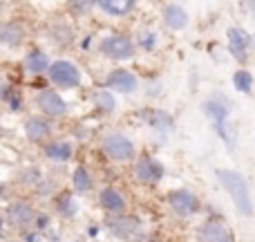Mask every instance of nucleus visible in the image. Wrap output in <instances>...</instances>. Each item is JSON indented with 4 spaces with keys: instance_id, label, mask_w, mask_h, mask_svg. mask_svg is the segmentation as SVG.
<instances>
[{
    "instance_id": "obj_5",
    "label": "nucleus",
    "mask_w": 255,
    "mask_h": 242,
    "mask_svg": "<svg viewBox=\"0 0 255 242\" xmlns=\"http://www.w3.org/2000/svg\"><path fill=\"white\" fill-rule=\"evenodd\" d=\"M168 202H170V209L177 213V216L186 218V216H193L195 211L199 209V202L197 198H195L190 191H172L170 195H168Z\"/></svg>"
},
{
    "instance_id": "obj_29",
    "label": "nucleus",
    "mask_w": 255,
    "mask_h": 242,
    "mask_svg": "<svg viewBox=\"0 0 255 242\" xmlns=\"http://www.w3.org/2000/svg\"><path fill=\"white\" fill-rule=\"evenodd\" d=\"M4 195V184H0V198Z\"/></svg>"
},
{
    "instance_id": "obj_1",
    "label": "nucleus",
    "mask_w": 255,
    "mask_h": 242,
    "mask_svg": "<svg viewBox=\"0 0 255 242\" xmlns=\"http://www.w3.org/2000/svg\"><path fill=\"white\" fill-rule=\"evenodd\" d=\"M217 180L222 182L229 195L233 198L235 209L242 216H253V202H251V193H249L247 180L240 175L238 171H217Z\"/></svg>"
},
{
    "instance_id": "obj_30",
    "label": "nucleus",
    "mask_w": 255,
    "mask_h": 242,
    "mask_svg": "<svg viewBox=\"0 0 255 242\" xmlns=\"http://www.w3.org/2000/svg\"><path fill=\"white\" fill-rule=\"evenodd\" d=\"M0 229H2V220H0Z\"/></svg>"
},
{
    "instance_id": "obj_16",
    "label": "nucleus",
    "mask_w": 255,
    "mask_h": 242,
    "mask_svg": "<svg viewBox=\"0 0 255 242\" xmlns=\"http://www.w3.org/2000/svg\"><path fill=\"white\" fill-rule=\"evenodd\" d=\"M49 65V58L45 52H40V49H34V52H29L25 56V67L27 72H31V74H40V72H45Z\"/></svg>"
},
{
    "instance_id": "obj_13",
    "label": "nucleus",
    "mask_w": 255,
    "mask_h": 242,
    "mask_svg": "<svg viewBox=\"0 0 255 242\" xmlns=\"http://www.w3.org/2000/svg\"><path fill=\"white\" fill-rule=\"evenodd\" d=\"M22 43V29L16 22H0V45L18 47Z\"/></svg>"
},
{
    "instance_id": "obj_18",
    "label": "nucleus",
    "mask_w": 255,
    "mask_h": 242,
    "mask_svg": "<svg viewBox=\"0 0 255 242\" xmlns=\"http://www.w3.org/2000/svg\"><path fill=\"white\" fill-rule=\"evenodd\" d=\"M136 229H139V222H136V220H126V218H119V220H110V231L117 236V238L128 240Z\"/></svg>"
},
{
    "instance_id": "obj_12",
    "label": "nucleus",
    "mask_w": 255,
    "mask_h": 242,
    "mask_svg": "<svg viewBox=\"0 0 255 242\" xmlns=\"http://www.w3.org/2000/svg\"><path fill=\"white\" fill-rule=\"evenodd\" d=\"M229 49L235 58H244L249 49V36L242 29H229Z\"/></svg>"
},
{
    "instance_id": "obj_21",
    "label": "nucleus",
    "mask_w": 255,
    "mask_h": 242,
    "mask_svg": "<svg viewBox=\"0 0 255 242\" xmlns=\"http://www.w3.org/2000/svg\"><path fill=\"white\" fill-rule=\"evenodd\" d=\"M72 184H74V191H79V193H85V191H90V186H92V180H90V173L85 171L83 166L76 168L74 175H72Z\"/></svg>"
},
{
    "instance_id": "obj_2",
    "label": "nucleus",
    "mask_w": 255,
    "mask_h": 242,
    "mask_svg": "<svg viewBox=\"0 0 255 242\" xmlns=\"http://www.w3.org/2000/svg\"><path fill=\"white\" fill-rule=\"evenodd\" d=\"M103 150L115 162H126V159H130L134 155V144L126 135H121V132H110L103 139Z\"/></svg>"
},
{
    "instance_id": "obj_6",
    "label": "nucleus",
    "mask_w": 255,
    "mask_h": 242,
    "mask_svg": "<svg viewBox=\"0 0 255 242\" xmlns=\"http://www.w3.org/2000/svg\"><path fill=\"white\" fill-rule=\"evenodd\" d=\"M36 103H38V108L47 117H63L65 115V110H67L65 101H63L56 92H52V90H43V92H38Z\"/></svg>"
},
{
    "instance_id": "obj_11",
    "label": "nucleus",
    "mask_w": 255,
    "mask_h": 242,
    "mask_svg": "<svg viewBox=\"0 0 255 242\" xmlns=\"http://www.w3.org/2000/svg\"><path fill=\"white\" fill-rule=\"evenodd\" d=\"M199 242H231V236L220 222H208L199 229Z\"/></svg>"
},
{
    "instance_id": "obj_26",
    "label": "nucleus",
    "mask_w": 255,
    "mask_h": 242,
    "mask_svg": "<svg viewBox=\"0 0 255 242\" xmlns=\"http://www.w3.org/2000/svg\"><path fill=\"white\" fill-rule=\"evenodd\" d=\"M143 47H145V49H152V47H154V36H152V34L143 36Z\"/></svg>"
},
{
    "instance_id": "obj_28",
    "label": "nucleus",
    "mask_w": 255,
    "mask_h": 242,
    "mask_svg": "<svg viewBox=\"0 0 255 242\" xmlns=\"http://www.w3.org/2000/svg\"><path fill=\"white\" fill-rule=\"evenodd\" d=\"M25 240H27V242H38V238H36V236H25Z\"/></svg>"
},
{
    "instance_id": "obj_8",
    "label": "nucleus",
    "mask_w": 255,
    "mask_h": 242,
    "mask_svg": "<svg viewBox=\"0 0 255 242\" xmlns=\"http://www.w3.org/2000/svg\"><path fill=\"white\" fill-rule=\"evenodd\" d=\"M134 173H136V177H139L141 182L152 184V182H159L163 177V166L152 157H141L139 162H136V166H134Z\"/></svg>"
},
{
    "instance_id": "obj_23",
    "label": "nucleus",
    "mask_w": 255,
    "mask_h": 242,
    "mask_svg": "<svg viewBox=\"0 0 255 242\" xmlns=\"http://www.w3.org/2000/svg\"><path fill=\"white\" fill-rule=\"evenodd\" d=\"M94 101H97V106L106 112L115 110V97H112L110 92H106V90H101V92L94 94Z\"/></svg>"
},
{
    "instance_id": "obj_22",
    "label": "nucleus",
    "mask_w": 255,
    "mask_h": 242,
    "mask_svg": "<svg viewBox=\"0 0 255 242\" xmlns=\"http://www.w3.org/2000/svg\"><path fill=\"white\" fill-rule=\"evenodd\" d=\"M58 213H61L63 218H70L76 213V204L74 200H72V195H63V198H58V204H56Z\"/></svg>"
},
{
    "instance_id": "obj_20",
    "label": "nucleus",
    "mask_w": 255,
    "mask_h": 242,
    "mask_svg": "<svg viewBox=\"0 0 255 242\" xmlns=\"http://www.w3.org/2000/svg\"><path fill=\"white\" fill-rule=\"evenodd\" d=\"M99 4L103 7V11L112 13V16H124L132 9L134 0H99Z\"/></svg>"
},
{
    "instance_id": "obj_4",
    "label": "nucleus",
    "mask_w": 255,
    "mask_h": 242,
    "mask_svg": "<svg viewBox=\"0 0 255 242\" xmlns=\"http://www.w3.org/2000/svg\"><path fill=\"white\" fill-rule=\"evenodd\" d=\"M34 220H36V213L27 202H11L7 207V222L13 229L25 231L34 225Z\"/></svg>"
},
{
    "instance_id": "obj_19",
    "label": "nucleus",
    "mask_w": 255,
    "mask_h": 242,
    "mask_svg": "<svg viewBox=\"0 0 255 242\" xmlns=\"http://www.w3.org/2000/svg\"><path fill=\"white\" fill-rule=\"evenodd\" d=\"M163 16H166V22L172 27V29H184L186 22H188L186 11L181 7H177V4H168L166 11H163Z\"/></svg>"
},
{
    "instance_id": "obj_7",
    "label": "nucleus",
    "mask_w": 255,
    "mask_h": 242,
    "mask_svg": "<svg viewBox=\"0 0 255 242\" xmlns=\"http://www.w3.org/2000/svg\"><path fill=\"white\" fill-rule=\"evenodd\" d=\"M101 49L103 54H108L112 58H128L132 56L134 45H132V40L128 36H110V38H106L101 43Z\"/></svg>"
},
{
    "instance_id": "obj_10",
    "label": "nucleus",
    "mask_w": 255,
    "mask_h": 242,
    "mask_svg": "<svg viewBox=\"0 0 255 242\" xmlns=\"http://www.w3.org/2000/svg\"><path fill=\"white\" fill-rule=\"evenodd\" d=\"M229 110H231V103L224 101V99H220V94H215V97H211L208 101H204V112H206L208 117H213L215 123L217 121H226Z\"/></svg>"
},
{
    "instance_id": "obj_9",
    "label": "nucleus",
    "mask_w": 255,
    "mask_h": 242,
    "mask_svg": "<svg viewBox=\"0 0 255 242\" xmlns=\"http://www.w3.org/2000/svg\"><path fill=\"white\" fill-rule=\"evenodd\" d=\"M106 83L110 85V88L119 90V92H132V90L136 88L134 74H130L128 70H115V72H110V76L106 79Z\"/></svg>"
},
{
    "instance_id": "obj_17",
    "label": "nucleus",
    "mask_w": 255,
    "mask_h": 242,
    "mask_svg": "<svg viewBox=\"0 0 255 242\" xmlns=\"http://www.w3.org/2000/svg\"><path fill=\"white\" fill-rule=\"evenodd\" d=\"M45 155L54 162H67L72 157V146L67 141H52L45 146Z\"/></svg>"
},
{
    "instance_id": "obj_25",
    "label": "nucleus",
    "mask_w": 255,
    "mask_h": 242,
    "mask_svg": "<svg viewBox=\"0 0 255 242\" xmlns=\"http://www.w3.org/2000/svg\"><path fill=\"white\" fill-rule=\"evenodd\" d=\"M72 2V7L76 9V11H85V9L90 7V2H92V0H70Z\"/></svg>"
},
{
    "instance_id": "obj_14",
    "label": "nucleus",
    "mask_w": 255,
    "mask_h": 242,
    "mask_svg": "<svg viewBox=\"0 0 255 242\" xmlns=\"http://www.w3.org/2000/svg\"><path fill=\"white\" fill-rule=\"evenodd\" d=\"M49 132H52L49 123L45 119H40V117H31V119L25 121V135L29 137L31 141H43Z\"/></svg>"
},
{
    "instance_id": "obj_27",
    "label": "nucleus",
    "mask_w": 255,
    "mask_h": 242,
    "mask_svg": "<svg viewBox=\"0 0 255 242\" xmlns=\"http://www.w3.org/2000/svg\"><path fill=\"white\" fill-rule=\"evenodd\" d=\"M34 222H38V229H43V227H47V218H45V216H40V218H36V220Z\"/></svg>"
},
{
    "instance_id": "obj_15",
    "label": "nucleus",
    "mask_w": 255,
    "mask_h": 242,
    "mask_svg": "<svg viewBox=\"0 0 255 242\" xmlns=\"http://www.w3.org/2000/svg\"><path fill=\"white\" fill-rule=\"evenodd\" d=\"M101 204H103V209H108V211H112V213H124V209H126L124 195H121L117 189H103L101 191Z\"/></svg>"
},
{
    "instance_id": "obj_24",
    "label": "nucleus",
    "mask_w": 255,
    "mask_h": 242,
    "mask_svg": "<svg viewBox=\"0 0 255 242\" xmlns=\"http://www.w3.org/2000/svg\"><path fill=\"white\" fill-rule=\"evenodd\" d=\"M233 83H235V88H238L240 92H251V88H253V79H251V74H249V72H244V70L235 74Z\"/></svg>"
},
{
    "instance_id": "obj_3",
    "label": "nucleus",
    "mask_w": 255,
    "mask_h": 242,
    "mask_svg": "<svg viewBox=\"0 0 255 242\" xmlns=\"http://www.w3.org/2000/svg\"><path fill=\"white\" fill-rule=\"evenodd\" d=\"M49 79L58 88H76L81 83V74L70 61H56L49 65Z\"/></svg>"
}]
</instances>
